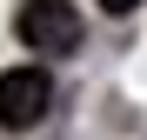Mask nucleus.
<instances>
[{"label": "nucleus", "instance_id": "f257e3e1", "mask_svg": "<svg viewBox=\"0 0 147 140\" xmlns=\"http://www.w3.org/2000/svg\"><path fill=\"white\" fill-rule=\"evenodd\" d=\"M47 107H54V74L47 67H7L0 74V127L27 133L47 120Z\"/></svg>", "mask_w": 147, "mask_h": 140}, {"label": "nucleus", "instance_id": "f03ea898", "mask_svg": "<svg viewBox=\"0 0 147 140\" xmlns=\"http://www.w3.org/2000/svg\"><path fill=\"white\" fill-rule=\"evenodd\" d=\"M13 27H20V40H27L34 54H74V47H80V13H74L67 0H27Z\"/></svg>", "mask_w": 147, "mask_h": 140}, {"label": "nucleus", "instance_id": "7ed1b4c3", "mask_svg": "<svg viewBox=\"0 0 147 140\" xmlns=\"http://www.w3.org/2000/svg\"><path fill=\"white\" fill-rule=\"evenodd\" d=\"M100 7H107V13H134L140 0H100Z\"/></svg>", "mask_w": 147, "mask_h": 140}]
</instances>
